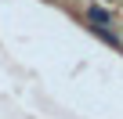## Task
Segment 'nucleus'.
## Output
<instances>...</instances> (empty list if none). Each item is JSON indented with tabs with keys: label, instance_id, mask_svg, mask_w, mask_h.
<instances>
[{
	"label": "nucleus",
	"instance_id": "nucleus-1",
	"mask_svg": "<svg viewBox=\"0 0 123 119\" xmlns=\"http://www.w3.org/2000/svg\"><path fill=\"white\" fill-rule=\"evenodd\" d=\"M87 29H91L98 40H105L109 47H119V33H116V29H109V25H94V22H87Z\"/></svg>",
	"mask_w": 123,
	"mask_h": 119
},
{
	"label": "nucleus",
	"instance_id": "nucleus-2",
	"mask_svg": "<svg viewBox=\"0 0 123 119\" xmlns=\"http://www.w3.org/2000/svg\"><path fill=\"white\" fill-rule=\"evenodd\" d=\"M87 22H94V25H112L109 11H105V7H98V4H91V7H87Z\"/></svg>",
	"mask_w": 123,
	"mask_h": 119
},
{
	"label": "nucleus",
	"instance_id": "nucleus-3",
	"mask_svg": "<svg viewBox=\"0 0 123 119\" xmlns=\"http://www.w3.org/2000/svg\"><path fill=\"white\" fill-rule=\"evenodd\" d=\"M105 4H116V0H105Z\"/></svg>",
	"mask_w": 123,
	"mask_h": 119
}]
</instances>
